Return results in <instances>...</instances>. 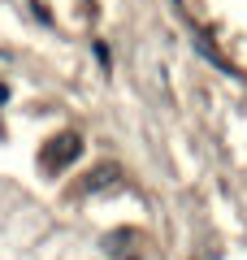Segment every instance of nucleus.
<instances>
[{
  "label": "nucleus",
  "mask_w": 247,
  "mask_h": 260,
  "mask_svg": "<svg viewBox=\"0 0 247 260\" xmlns=\"http://www.w3.org/2000/svg\"><path fill=\"white\" fill-rule=\"evenodd\" d=\"M78 152H82V139H78V135H56L52 143H44L39 165L52 169V174H61L65 165H74V160H78Z\"/></svg>",
  "instance_id": "obj_1"
},
{
  "label": "nucleus",
  "mask_w": 247,
  "mask_h": 260,
  "mask_svg": "<svg viewBox=\"0 0 247 260\" xmlns=\"http://www.w3.org/2000/svg\"><path fill=\"white\" fill-rule=\"evenodd\" d=\"M113 178H117V169H113V165H100V169H91V174H87L82 191H87V195H91V191H104V186H109Z\"/></svg>",
  "instance_id": "obj_2"
}]
</instances>
